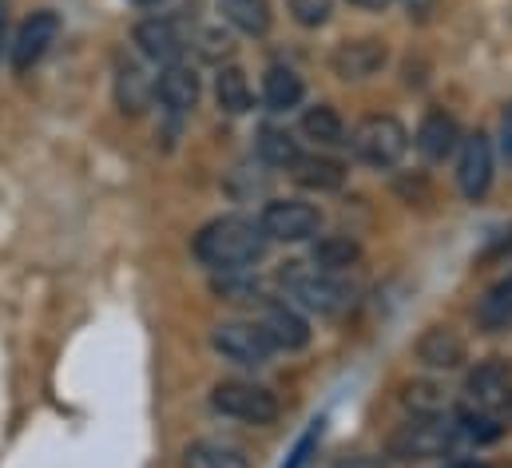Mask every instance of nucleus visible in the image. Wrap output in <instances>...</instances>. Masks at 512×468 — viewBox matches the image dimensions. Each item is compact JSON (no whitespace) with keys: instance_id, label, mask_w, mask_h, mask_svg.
Instances as JSON below:
<instances>
[{"instance_id":"nucleus-35","label":"nucleus","mask_w":512,"mask_h":468,"mask_svg":"<svg viewBox=\"0 0 512 468\" xmlns=\"http://www.w3.org/2000/svg\"><path fill=\"white\" fill-rule=\"evenodd\" d=\"M405 8H409V16L429 20V16H433V8H437V0H405Z\"/></svg>"},{"instance_id":"nucleus-3","label":"nucleus","mask_w":512,"mask_h":468,"mask_svg":"<svg viewBox=\"0 0 512 468\" xmlns=\"http://www.w3.org/2000/svg\"><path fill=\"white\" fill-rule=\"evenodd\" d=\"M282 286L298 310H314V314H342L354 302V290L338 274H326L306 262H290L282 270Z\"/></svg>"},{"instance_id":"nucleus-34","label":"nucleus","mask_w":512,"mask_h":468,"mask_svg":"<svg viewBox=\"0 0 512 468\" xmlns=\"http://www.w3.org/2000/svg\"><path fill=\"white\" fill-rule=\"evenodd\" d=\"M334 468H385L378 457H366V453H354V457H342Z\"/></svg>"},{"instance_id":"nucleus-27","label":"nucleus","mask_w":512,"mask_h":468,"mask_svg":"<svg viewBox=\"0 0 512 468\" xmlns=\"http://www.w3.org/2000/svg\"><path fill=\"white\" fill-rule=\"evenodd\" d=\"M302 131H306V139H314L318 147H342V143H346V123H342V116H338L330 104L306 108Z\"/></svg>"},{"instance_id":"nucleus-11","label":"nucleus","mask_w":512,"mask_h":468,"mask_svg":"<svg viewBox=\"0 0 512 468\" xmlns=\"http://www.w3.org/2000/svg\"><path fill=\"white\" fill-rule=\"evenodd\" d=\"M56 36H60V16H56L52 8L32 12V16L20 24L16 40H12V72H16V76L32 72V68L48 56V48L56 44Z\"/></svg>"},{"instance_id":"nucleus-36","label":"nucleus","mask_w":512,"mask_h":468,"mask_svg":"<svg viewBox=\"0 0 512 468\" xmlns=\"http://www.w3.org/2000/svg\"><path fill=\"white\" fill-rule=\"evenodd\" d=\"M350 4H358V8H370V12H382V8H389L393 0H350Z\"/></svg>"},{"instance_id":"nucleus-30","label":"nucleus","mask_w":512,"mask_h":468,"mask_svg":"<svg viewBox=\"0 0 512 468\" xmlns=\"http://www.w3.org/2000/svg\"><path fill=\"white\" fill-rule=\"evenodd\" d=\"M409 413H445V389L437 381H413L401 393Z\"/></svg>"},{"instance_id":"nucleus-8","label":"nucleus","mask_w":512,"mask_h":468,"mask_svg":"<svg viewBox=\"0 0 512 468\" xmlns=\"http://www.w3.org/2000/svg\"><path fill=\"white\" fill-rule=\"evenodd\" d=\"M187 32L191 28L183 20H175V16H147V20L135 24L131 40L151 64L167 68V64H179V56L187 52Z\"/></svg>"},{"instance_id":"nucleus-20","label":"nucleus","mask_w":512,"mask_h":468,"mask_svg":"<svg viewBox=\"0 0 512 468\" xmlns=\"http://www.w3.org/2000/svg\"><path fill=\"white\" fill-rule=\"evenodd\" d=\"M358 262H362V246L350 234H322L314 242V250H310V266H318L326 274H342V270H350Z\"/></svg>"},{"instance_id":"nucleus-18","label":"nucleus","mask_w":512,"mask_h":468,"mask_svg":"<svg viewBox=\"0 0 512 468\" xmlns=\"http://www.w3.org/2000/svg\"><path fill=\"white\" fill-rule=\"evenodd\" d=\"M183 468H251V457L235 441L203 437L183 449Z\"/></svg>"},{"instance_id":"nucleus-14","label":"nucleus","mask_w":512,"mask_h":468,"mask_svg":"<svg viewBox=\"0 0 512 468\" xmlns=\"http://www.w3.org/2000/svg\"><path fill=\"white\" fill-rule=\"evenodd\" d=\"M417 361L425 369H437V373H449V369H461L469 361V342L453 330V326H429L421 338H417Z\"/></svg>"},{"instance_id":"nucleus-28","label":"nucleus","mask_w":512,"mask_h":468,"mask_svg":"<svg viewBox=\"0 0 512 468\" xmlns=\"http://www.w3.org/2000/svg\"><path fill=\"white\" fill-rule=\"evenodd\" d=\"M187 48H195V52H199L203 60H211V64H223V60H231L235 40H231V32H223V28H215V24H199V28L187 32Z\"/></svg>"},{"instance_id":"nucleus-25","label":"nucleus","mask_w":512,"mask_h":468,"mask_svg":"<svg viewBox=\"0 0 512 468\" xmlns=\"http://www.w3.org/2000/svg\"><path fill=\"white\" fill-rule=\"evenodd\" d=\"M477 326L485 334H505L512 330V278L497 282L481 302H477Z\"/></svg>"},{"instance_id":"nucleus-7","label":"nucleus","mask_w":512,"mask_h":468,"mask_svg":"<svg viewBox=\"0 0 512 468\" xmlns=\"http://www.w3.org/2000/svg\"><path fill=\"white\" fill-rule=\"evenodd\" d=\"M266 242H310L322 231V211L306 199H270L258 215Z\"/></svg>"},{"instance_id":"nucleus-31","label":"nucleus","mask_w":512,"mask_h":468,"mask_svg":"<svg viewBox=\"0 0 512 468\" xmlns=\"http://www.w3.org/2000/svg\"><path fill=\"white\" fill-rule=\"evenodd\" d=\"M286 8L302 28H322L334 16V0H286Z\"/></svg>"},{"instance_id":"nucleus-21","label":"nucleus","mask_w":512,"mask_h":468,"mask_svg":"<svg viewBox=\"0 0 512 468\" xmlns=\"http://www.w3.org/2000/svg\"><path fill=\"white\" fill-rule=\"evenodd\" d=\"M215 104H219L227 116H247V112L255 108L247 72H243L239 64H219V76H215Z\"/></svg>"},{"instance_id":"nucleus-16","label":"nucleus","mask_w":512,"mask_h":468,"mask_svg":"<svg viewBox=\"0 0 512 468\" xmlns=\"http://www.w3.org/2000/svg\"><path fill=\"white\" fill-rule=\"evenodd\" d=\"M413 143H417V151H421L429 163H445V159L461 147V127H457V119L449 116L445 108H433V112H425Z\"/></svg>"},{"instance_id":"nucleus-23","label":"nucleus","mask_w":512,"mask_h":468,"mask_svg":"<svg viewBox=\"0 0 512 468\" xmlns=\"http://www.w3.org/2000/svg\"><path fill=\"white\" fill-rule=\"evenodd\" d=\"M302 96H306V84H302V76L294 68H282L278 64V68H270L262 76V104L270 112H290V108L302 104Z\"/></svg>"},{"instance_id":"nucleus-17","label":"nucleus","mask_w":512,"mask_h":468,"mask_svg":"<svg viewBox=\"0 0 512 468\" xmlns=\"http://www.w3.org/2000/svg\"><path fill=\"white\" fill-rule=\"evenodd\" d=\"M155 100V80L143 72V64L120 60L116 64V104L124 116H143Z\"/></svg>"},{"instance_id":"nucleus-32","label":"nucleus","mask_w":512,"mask_h":468,"mask_svg":"<svg viewBox=\"0 0 512 468\" xmlns=\"http://www.w3.org/2000/svg\"><path fill=\"white\" fill-rule=\"evenodd\" d=\"M318 437H322V421H310V429L298 437V445H294V453H290V461L282 468H306V461H310V453L318 449Z\"/></svg>"},{"instance_id":"nucleus-39","label":"nucleus","mask_w":512,"mask_h":468,"mask_svg":"<svg viewBox=\"0 0 512 468\" xmlns=\"http://www.w3.org/2000/svg\"><path fill=\"white\" fill-rule=\"evenodd\" d=\"M445 468H481V465H465V461H461V465H445Z\"/></svg>"},{"instance_id":"nucleus-13","label":"nucleus","mask_w":512,"mask_h":468,"mask_svg":"<svg viewBox=\"0 0 512 468\" xmlns=\"http://www.w3.org/2000/svg\"><path fill=\"white\" fill-rule=\"evenodd\" d=\"M262 334L270 338V346L274 350H306L310 346V322L302 318V310L298 306H290V302H266L262 306Z\"/></svg>"},{"instance_id":"nucleus-1","label":"nucleus","mask_w":512,"mask_h":468,"mask_svg":"<svg viewBox=\"0 0 512 468\" xmlns=\"http://www.w3.org/2000/svg\"><path fill=\"white\" fill-rule=\"evenodd\" d=\"M191 250L215 274L251 270L258 258L266 254V234L247 215H219V219H211L203 231L195 234Z\"/></svg>"},{"instance_id":"nucleus-38","label":"nucleus","mask_w":512,"mask_h":468,"mask_svg":"<svg viewBox=\"0 0 512 468\" xmlns=\"http://www.w3.org/2000/svg\"><path fill=\"white\" fill-rule=\"evenodd\" d=\"M0 36H4V0H0Z\"/></svg>"},{"instance_id":"nucleus-40","label":"nucleus","mask_w":512,"mask_h":468,"mask_svg":"<svg viewBox=\"0 0 512 468\" xmlns=\"http://www.w3.org/2000/svg\"><path fill=\"white\" fill-rule=\"evenodd\" d=\"M509 401H512V397H509Z\"/></svg>"},{"instance_id":"nucleus-6","label":"nucleus","mask_w":512,"mask_h":468,"mask_svg":"<svg viewBox=\"0 0 512 468\" xmlns=\"http://www.w3.org/2000/svg\"><path fill=\"white\" fill-rule=\"evenodd\" d=\"M211 350L219 353L223 361L231 365H243V369H258L270 361V338L262 334L258 322H243V318H227V322H215L211 326Z\"/></svg>"},{"instance_id":"nucleus-5","label":"nucleus","mask_w":512,"mask_h":468,"mask_svg":"<svg viewBox=\"0 0 512 468\" xmlns=\"http://www.w3.org/2000/svg\"><path fill=\"white\" fill-rule=\"evenodd\" d=\"M354 147V155L366 163V167H378V171H389L405 159L409 151V131L405 123L393 116H366L346 139Z\"/></svg>"},{"instance_id":"nucleus-9","label":"nucleus","mask_w":512,"mask_h":468,"mask_svg":"<svg viewBox=\"0 0 512 468\" xmlns=\"http://www.w3.org/2000/svg\"><path fill=\"white\" fill-rule=\"evenodd\" d=\"M457 187L469 203H481L493 187V139L485 131L461 135L457 147Z\"/></svg>"},{"instance_id":"nucleus-26","label":"nucleus","mask_w":512,"mask_h":468,"mask_svg":"<svg viewBox=\"0 0 512 468\" xmlns=\"http://www.w3.org/2000/svg\"><path fill=\"white\" fill-rule=\"evenodd\" d=\"M258 159H262L266 167L290 171V167L302 159V147H298V139H294L286 127H262V131H258Z\"/></svg>"},{"instance_id":"nucleus-24","label":"nucleus","mask_w":512,"mask_h":468,"mask_svg":"<svg viewBox=\"0 0 512 468\" xmlns=\"http://www.w3.org/2000/svg\"><path fill=\"white\" fill-rule=\"evenodd\" d=\"M219 12L231 28L247 32V36H266L274 28V12H270L266 0H223Z\"/></svg>"},{"instance_id":"nucleus-12","label":"nucleus","mask_w":512,"mask_h":468,"mask_svg":"<svg viewBox=\"0 0 512 468\" xmlns=\"http://www.w3.org/2000/svg\"><path fill=\"white\" fill-rule=\"evenodd\" d=\"M465 397L469 405L477 409H501L509 405L512 397V365L505 357H489V361H477V369L465 377Z\"/></svg>"},{"instance_id":"nucleus-29","label":"nucleus","mask_w":512,"mask_h":468,"mask_svg":"<svg viewBox=\"0 0 512 468\" xmlns=\"http://www.w3.org/2000/svg\"><path fill=\"white\" fill-rule=\"evenodd\" d=\"M457 433H465V437H473V441L485 445V441H497V437L505 433V425H501L489 409H473V405H469V409L457 413Z\"/></svg>"},{"instance_id":"nucleus-37","label":"nucleus","mask_w":512,"mask_h":468,"mask_svg":"<svg viewBox=\"0 0 512 468\" xmlns=\"http://www.w3.org/2000/svg\"><path fill=\"white\" fill-rule=\"evenodd\" d=\"M131 4H139V8H155V4H163V0H131Z\"/></svg>"},{"instance_id":"nucleus-22","label":"nucleus","mask_w":512,"mask_h":468,"mask_svg":"<svg viewBox=\"0 0 512 468\" xmlns=\"http://www.w3.org/2000/svg\"><path fill=\"white\" fill-rule=\"evenodd\" d=\"M211 290L219 294V302H231V306H255V310H262V306L270 302L266 286L258 282L251 270H227V274H215Z\"/></svg>"},{"instance_id":"nucleus-15","label":"nucleus","mask_w":512,"mask_h":468,"mask_svg":"<svg viewBox=\"0 0 512 468\" xmlns=\"http://www.w3.org/2000/svg\"><path fill=\"white\" fill-rule=\"evenodd\" d=\"M155 100L171 112V116H187L195 104H199V72L187 68L183 60L179 64H167L155 80Z\"/></svg>"},{"instance_id":"nucleus-33","label":"nucleus","mask_w":512,"mask_h":468,"mask_svg":"<svg viewBox=\"0 0 512 468\" xmlns=\"http://www.w3.org/2000/svg\"><path fill=\"white\" fill-rule=\"evenodd\" d=\"M501 155L512 167V104H505V112H501Z\"/></svg>"},{"instance_id":"nucleus-2","label":"nucleus","mask_w":512,"mask_h":468,"mask_svg":"<svg viewBox=\"0 0 512 468\" xmlns=\"http://www.w3.org/2000/svg\"><path fill=\"white\" fill-rule=\"evenodd\" d=\"M457 421L445 413H413L405 425L393 429L389 437V457L397 465H417V461H437L449 457L457 445Z\"/></svg>"},{"instance_id":"nucleus-4","label":"nucleus","mask_w":512,"mask_h":468,"mask_svg":"<svg viewBox=\"0 0 512 468\" xmlns=\"http://www.w3.org/2000/svg\"><path fill=\"white\" fill-rule=\"evenodd\" d=\"M211 409L227 421H243V425H274L282 405L278 397L266 389V385H255V381H243V377H227L211 389Z\"/></svg>"},{"instance_id":"nucleus-10","label":"nucleus","mask_w":512,"mask_h":468,"mask_svg":"<svg viewBox=\"0 0 512 468\" xmlns=\"http://www.w3.org/2000/svg\"><path fill=\"white\" fill-rule=\"evenodd\" d=\"M385 64H389V48L382 36H354V40L334 44V52H330V72L346 84L378 76Z\"/></svg>"},{"instance_id":"nucleus-19","label":"nucleus","mask_w":512,"mask_h":468,"mask_svg":"<svg viewBox=\"0 0 512 468\" xmlns=\"http://www.w3.org/2000/svg\"><path fill=\"white\" fill-rule=\"evenodd\" d=\"M290 175L306 191H338L346 183V163H338L334 155H302L290 167Z\"/></svg>"}]
</instances>
